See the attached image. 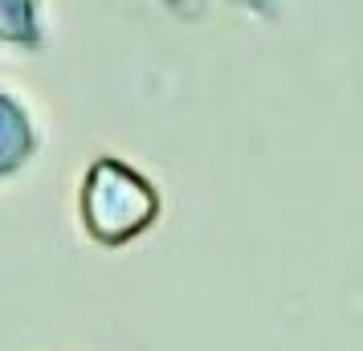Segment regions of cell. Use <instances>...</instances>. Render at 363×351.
<instances>
[{"mask_svg":"<svg viewBox=\"0 0 363 351\" xmlns=\"http://www.w3.org/2000/svg\"><path fill=\"white\" fill-rule=\"evenodd\" d=\"M160 217V192L123 160L102 155L82 180V221L86 233L102 245H123Z\"/></svg>","mask_w":363,"mask_h":351,"instance_id":"cell-1","label":"cell"},{"mask_svg":"<svg viewBox=\"0 0 363 351\" xmlns=\"http://www.w3.org/2000/svg\"><path fill=\"white\" fill-rule=\"evenodd\" d=\"M37 151V131L29 111L13 94L0 90V176H13Z\"/></svg>","mask_w":363,"mask_h":351,"instance_id":"cell-2","label":"cell"},{"mask_svg":"<svg viewBox=\"0 0 363 351\" xmlns=\"http://www.w3.org/2000/svg\"><path fill=\"white\" fill-rule=\"evenodd\" d=\"M37 0H0V45H37Z\"/></svg>","mask_w":363,"mask_h":351,"instance_id":"cell-3","label":"cell"}]
</instances>
